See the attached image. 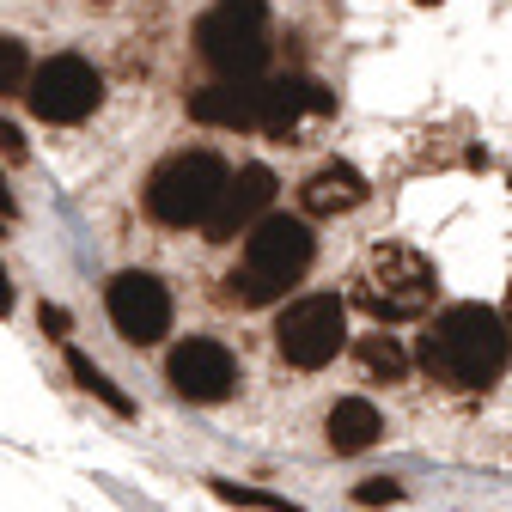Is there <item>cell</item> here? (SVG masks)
Segmentation results:
<instances>
[{
    "label": "cell",
    "mask_w": 512,
    "mask_h": 512,
    "mask_svg": "<svg viewBox=\"0 0 512 512\" xmlns=\"http://www.w3.org/2000/svg\"><path fill=\"white\" fill-rule=\"evenodd\" d=\"M421 366L445 391H488L512 360V330L488 305H445L421 330Z\"/></svg>",
    "instance_id": "1"
},
{
    "label": "cell",
    "mask_w": 512,
    "mask_h": 512,
    "mask_svg": "<svg viewBox=\"0 0 512 512\" xmlns=\"http://www.w3.org/2000/svg\"><path fill=\"white\" fill-rule=\"evenodd\" d=\"M311 256H317L311 226L293 220V214H269L263 226L244 232V263L226 281V293L238 305H275L287 287H299V275L311 269Z\"/></svg>",
    "instance_id": "2"
},
{
    "label": "cell",
    "mask_w": 512,
    "mask_h": 512,
    "mask_svg": "<svg viewBox=\"0 0 512 512\" xmlns=\"http://www.w3.org/2000/svg\"><path fill=\"white\" fill-rule=\"evenodd\" d=\"M232 171L214 159V153H171L153 165L147 177V214L171 232H189V226H208L220 196H226Z\"/></svg>",
    "instance_id": "3"
},
{
    "label": "cell",
    "mask_w": 512,
    "mask_h": 512,
    "mask_svg": "<svg viewBox=\"0 0 512 512\" xmlns=\"http://www.w3.org/2000/svg\"><path fill=\"white\" fill-rule=\"evenodd\" d=\"M439 293V275L421 250L409 244H378L366 256V269L354 281V299L378 317V324H409V317H421Z\"/></svg>",
    "instance_id": "4"
},
{
    "label": "cell",
    "mask_w": 512,
    "mask_h": 512,
    "mask_svg": "<svg viewBox=\"0 0 512 512\" xmlns=\"http://www.w3.org/2000/svg\"><path fill=\"white\" fill-rule=\"evenodd\" d=\"M196 49L220 80H256L269 61V13L263 0H220L196 25Z\"/></svg>",
    "instance_id": "5"
},
{
    "label": "cell",
    "mask_w": 512,
    "mask_h": 512,
    "mask_svg": "<svg viewBox=\"0 0 512 512\" xmlns=\"http://www.w3.org/2000/svg\"><path fill=\"white\" fill-rule=\"evenodd\" d=\"M348 342V305L336 293H305L281 311V324H275V348L287 366L299 372H317V366H330Z\"/></svg>",
    "instance_id": "6"
},
{
    "label": "cell",
    "mask_w": 512,
    "mask_h": 512,
    "mask_svg": "<svg viewBox=\"0 0 512 512\" xmlns=\"http://www.w3.org/2000/svg\"><path fill=\"white\" fill-rule=\"evenodd\" d=\"M104 311H110L116 336L135 342V348H147V342H159V336L171 330V293H165V281L147 275V269H122V275H110Z\"/></svg>",
    "instance_id": "7"
},
{
    "label": "cell",
    "mask_w": 512,
    "mask_h": 512,
    "mask_svg": "<svg viewBox=\"0 0 512 512\" xmlns=\"http://www.w3.org/2000/svg\"><path fill=\"white\" fill-rule=\"evenodd\" d=\"M98 98H104V80H98L92 61H80V55H49L43 68L31 74V92H25V104L43 122H80V116L98 110Z\"/></svg>",
    "instance_id": "8"
},
{
    "label": "cell",
    "mask_w": 512,
    "mask_h": 512,
    "mask_svg": "<svg viewBox=\"0 0 512 512\" xmlns=\"http://www.w3.org/2000/svg\"><path fill=\"white\" fill-rule=\"evenodd\" d=\"M165 378H171V391H177L183 403H226L232 384H238V360H232L226 342H214V336H189V342L171 348Z\"/></svg>",
    "instance_id": "9"
},
{
    "label": "cell",
    "mask_w": 512,
    "mask_h": 512,
    "mask_svg": "<svg viewBox=\"0 0 512 512\" xmlns=\"http://www.w3.org/2000/svg\"><path fill=\"white\" fill-rule=\"evenodd\" d=\"M275 171L269 165H244V171H232V183H226V196H220V208H214V220L202 226L214 244H226V238H238V232H250V226H263L269 220V208H275Z\"/></svg>",
    "instance_id": "10"
},
{
    "label": "cell",
    "mask_w": 512,
    "mask_h": 512,
    "mask_svg": "<svg viewBox=\"0 0 512 512\" xmlns=\"http://www.w3.org/2000/svg\"><path fill=\"white\" fill-rule=\"evenodd\" d=\"M189 116L208 128H256L263 122V80H220L189 98Z\"/></svg>",
    "instance_id": "11"
},
{
    "label": "cell",
    "mask_w": 512,
    "mask_h": 512,
    "mask_svg": "<svg viewBox=\"0 0 512 512\" xmlns=\"http://www.w3.org/2000/svg\"><path fill=\"white\" fill-rule=\"evenodd\" d=\"M324 110H336V98L317 86V80H269L263 86V122H256V128L287 135L299 116H324Z\"/></svg>",
    "instance_id": "12"
},
{
    "label": "cell",
    "mask_w": 512,
    "mask_h": 512,
    "mask_svg": "<svg viewBox=\"0 0 512 512\" xmlns=\"http://www.w3.org/2000/svg\"><path fill=\"white\" fill-rule=\"evenodd\" d=\"M299 202H305V214H348L366 202V177L354 165H317L299 189Z\"/></svg>",
    "instance_id": "13"
},
{
    "label": "cell",
    "mask_w": 512,
    "mask_h": 512,
    "mask_svg": "<svg viewBox=\"0 0 512 512\" xmlns=\"http://www.w3.org/2000/svg\"><path fill=\"white\" fill-rule=\"evenodd\" d=\"M324 433H330V445H336L342 458H354V452H372V445H378L384 415H378L366 397H342V403L324 415Z\"/></svg>",
    "instance_id": "14"
},
{
    "label": "cell",
    "mask_w": 512,
    "mask_h": 512,
    "mask_svg": "<svg viewBox=\"0 0 512 512\" xmlns=\"http://www.w3.org/2000/svg\"><path fill=\"white\" fill-rule=\"evenodd\" d=\"M68 372H74V384H80V391H92V397H98L110 415H135V403H128V397L116 391V384H110V378H104V372H98V366L80 354V348H68Z\"/></svg>",
    "instance_id": "15"
},
{
    "label": "cell",
    "mask_w": 512,
    "mask_h": 512,
    "mask_svg": "<svg viewBox=\"0 0 512 512\" xmlns=\"http://www.w3.org/2000/svg\"><path fill=\"white\" fill-rule=\"evenodd\" d=\"M31 49L19 37H0V92H31Z\"/></svg>",
    "instance_id": "16"
},
{
    "label": "cell",
    "mask_w": 512,
    "mask_h": 512,
    "mask_svg": "<svg viewBox=\"0 0 512 512\" xmlns=\"http://www.w3.org/2000/svg\"><path fill=\"white\" fill-rule=\"evenodd\" d=\"M208 488H214V500H226V506H250V512H299L293 500L263 494V488H238V482H208Z\"/></svg>",
    "instance_id": "17"
},
{
    "label": "cell",
    "mask_w": 512,
    "mask_h": 512,
    "mask_svg": "<svg viewBox=\"0 0 512 512\" xmlns=\"http://www.w3.org/2000/svg\"><path fill=\"white\" fill-rule=\"evenodd\" d=\"M360 360H366L372 372H384V378H403V372H409V360H403V348H397L391 336H366V342H360Z\"/></svg>",
    "instance_id": "18"
},
{
    "label": "cell",
    "mask_w": 512,
    "mask_h": 512,
    "mask_svg": "<svg viewBox=\"0 0 512 512\" xmlns=\"http://www.w3.org/2000/svg\"><path fill=\"white\" fill-rule=\"evenodd\" d=\"M354 500H360V506H391V500H403V488H397V482H360Z\"/></svg>",
    "instance_id": "19"
},
{
    "label": "cell",
    "mask_w": 512,
    "mask_h": 512,
    "mask_svg": "<svg viewBox=\"0 0 512 512\" xmlns=\"http://www.w3.org/2000/svg\"><path fill=\"white\" fill-rule=\"evenodd\" d=\"M0 153H7V159H13V165H19V159H25V135H19V128H13V122H7V116H0Z\"/></svg>",
    "instance_id": "20"
},
{
    "label": "cell",
    "mask_w": 512,
    "mask_h": 512,
    "mask_svg": "<svg viewBox=\"0 0 512 512\" xmlns=\"http://www.w3.org/2000/svg\"><path fill=\"white\" fill-rule=\"evenodd\" d=\"M0 311H13V287H7V275H0Z\"/></svg>",
    "instance_id": "21"
},
{
    "label": "cell",
    "mask_w": 512,
    "mask_h": 512,
    "mask_svg": "<svg viewBox=\"0 0 512 512\" xmlns=\"http://www.w3.org/2000/svg\"><path fill=\"white\" fill-rule=\"evenodd\" d=\"M0 214H13V196H7V183H0Z\"/></svg>",
    "instance_id": "22"
},
{
    "label": "cell",
    "mask_w": 512,
    "mask_h": 512,
    "mask_svg": "<svg viewBox=\"0 0 512 512\" xmlns=\"http://www.w3.org/2000/svg\"><path fill=\"white\" fill-rule=\"evenodd\" d=\"M506 330H512V287H506Z\"/></svg>",
    "instance_id": "23"
},
{
    "label": "cell",
    "mask_w": 512,
    "mask_h": 512,
    "mask_svg": "<svg viewBox=\"0 0 512 512\" xmlns=\"http://www.w3.org/2000/svg\"><path fill=\"white\" fill-rule=\"evenodd\" d=\"M415 7H439V0H415Z\"/></svg>",
    "instance_id": "24"
}]
</instances>
